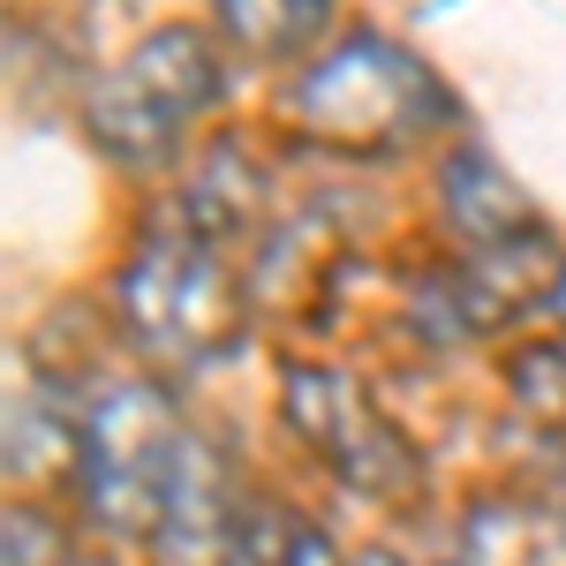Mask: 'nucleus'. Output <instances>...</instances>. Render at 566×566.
<instances>
[{"instance_id":"obj_1","label":"nucleus","mask_w":566,"mask_h":566,"mask_svg":"<svg viewBox=\"0 0 566 566\" xmlns=\"http://www.w3.org/2000/svg\"><path fill=\"white\" fill-rule=\"evenodd\" d=\"M280 122L317 151L392 159V151H416L423 136L453 122V91L438 84V69L423 53L378 39V31H355V39L325 45L295 69V84L280 91Z\"/></svg>"},{"instance_id":"obj_2","label":"nucleus","mask_w":566,"mask_h":566,"mask_svg":"<svg viewBox=\"0 0 566 566\" xmlns=\"http://www.w3.org/2000/svg\"><path fill=\"white\" fill-rule=\"evenodd\" d=\"M114 317H122L129 348L151 370L181 378V370H212V363H227L242 348L250 295H242L234 264L219 258L212 242H197L181 227H159L114 272Z\"/></svg>"},{"instance_id":"obj_3","label":"nucleus","mask_w":566,"mask_h":566,"mask_svg":"<svg viewBox=\"0 0 566 566\" xmlns=\"http://www.w3.org/2000/svg\"><path fill=\"white\" fill-rule=\"evenodd\" d=\"M189 423H181L175 392L151 378H114V386L84 392V461H76V499L106 536L151 544L175 499L181 453H189Z\"/></svg>"},{"instance_id":"obj_4","label":"nucleus","mask_w":566,"mask_h":566,"mask_svg":"<svg viewBox=\"0 0 566 566\" xmlns=\"http://www.w3.org/2000/svg\"><path fill=\"white\" fill-rule=\"evenodd\" d=\"M219 98V53L197 23H159L84 91V129L114 167H167Z\"/></svg>"},{"instance_id":"obj_5","label":"nucleus","mask_w":566,"mask_h":566,"mask_svg":"<svg viewBox=\"0 0 566 566\" xmlns=\"http://www.w3.org/2000/svg\"><path fill=\"white\" fill-rule=\"evenodd\" d=\"M280 416L325 461V476L348 483L370 506H408L423 491V453L408 431L370 400V386L340 363H287L280 370Z\"/></svg>"},{"instance_id":"obj_6","label":"nucleus","mask_w":566,"mask_h":566,"mask_svg":"<svg viewBox=\"0 0 566 566\" xmlns=\"http://www.w3.org/2000/svg\"><path fill=\"white\" fill-rule=\"evenodd\" d=\"M234 528H242V499H234V476H227V453L212 438H189L151 552H159V566H227Z\"/></svg>"},{"instance_id":"obj_7","label":"nucleus","mask_w":566,"mask_h":566,"mask_svg":"<svg viewBox=\"0 0 566 566\" xmlns=\"http://www.w3.org/2000/svg\"><path fill=\"white\" fill-rule=\"evenodd\" d=\"M438 212L461 234V250H506V242H528L544 234V212L528 205L506 167H491L476 144H453L438 159Z\"/></svg>"},{"instance_id":"obj_8","label":"nucleus","mask_w":566,"mask_h":566,"mask_svg":"<svg viewBox=\"0 0 566 566\" xmlns=\"http://www.w3.org/2000/svg\"><path fill=\"white\" fill-rule=\"evenodd\" d=\"M258 219H264V167L250 159L242 136H219L181 181V234L219 250V242H242Z\"/></svg>"},{"instance_id":"obj_9","label":"nucleus","mask_w":566,"mask_h":566,"mask_svg":"<svg viewBox=\"0 0 566 566\" xmlns=\"http://www.w3.org/2000/svg\"><path fill=\"white\" fill-rule=\"evenodd\" d=\"M84 461V400L69 408L61 386H31L8 408V469L15 476H76Z\"/></svg>"},{"instance_id":"obj_10","label":"nucleus","mask_w":566,"mask_h":566,"mask_svg":"<svg viewBox=\"0 0 566 566\" xmlns=\"http://www.w3.org/2000/svg\"><path fill=\"white\" fill-rule=\"evenodd\" d=\"M212 23L227 45H242L258 61H287V53L325 39L333 0H212Z\"/></svg>"},{"instance_id":"obj_11","label":"nucleus","mask_w":566,"mask_h":566,"mask_svg":"<svg viewBox=\"0 0 566 566\" xmlns=\"http://www.w3.org/2000/svg\"><path fill=\"white\" fill-rule=\"evenodd\" d=\"M227 566H348V559H340V544L310 522V514L280 506V499H258V506H242V528H234Z\"/></svg>"},{"instance_id":"obj_12","label":"nucleus","mask_w":566,"mask_h":566,"mask_svg":"<svg viewBox=\"0 0 566 566\" xmlns=\"http://www.w3.org/2000/svg\"><path fill=\"white\" fill-rule=\"evenodd\" d=\"M506 392H514V408H522L528 423L566 431V333L528 340V348L506 355Z\"/></svg>"},{"instance_id":"obj_13","label":"nucleus","mask_w":566,"mask_h":566,"mask_svg":"<svg viewBox=\"0 0 566 566\" xmlns=\"http://www.w3.org/2000/svg\"><path fill=\"white\" fill-rule=\"evenodd\" d=\"M76 552L61 544V528L39 506H8V566H69Z\"/></svg>"},{"instance_id":"obj_14","label":"nucleus","mask_w":566,"mask_h":566,"mask_svg":"<svg viewBox=\"0 0 566 566\" xmlns=\"http://www.w3.org/2000/svg\"><path fill=\"white\" fill-rule=\"evenodd\" d=\"M544 528H552V544L566 552V453L552 461V476H544Z\"/></svg>"},{"instance_id":"obj_15","label":"nucleus","mask_w":566,"mask_h":566,"mask_svg":"<svg viewBox=\"0 0 566 566\" xmlns=\"http://www.w3.org/2000/svg\"><path fill=\"white\" fill-rule=\"evenodd\" d=\"M348 566H408V559H400V552H386V544H378V552H355Z\"/></svg>"},{"instance_id":"obj_16","label":"nucleus","mask_w":566,"mask_h":566,"mask_svg":"<svg viewBox=\"0 0 566 566\" xmlns=\"http://www.w3.org/2000/svg\"><path fill=\"white\" fill-rule=\"evenodd\" d=\"M69 566H122V559H106V552H76Z\"/></svg>"},{"instance_id":"obj_17","label":"nucleus","mask_w":566,"mask_h":566,"mask_svg":"<svg viewBox=\"0 0 566 566\" xmlns=\"http://www.w3.org/2000/svg\"><path fill=\"white\" fill-rule=\"evenodd\" d=\"M438 566H483V559H469V552H461V544H453V552H446V559Z\"/></svg>"}]
</instances>
